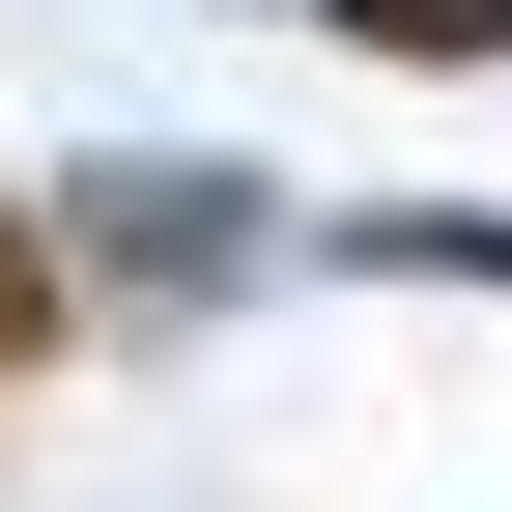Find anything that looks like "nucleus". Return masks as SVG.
<instances>
[{"instance_id":"1","label":"nucleus","mask_w":512,"mask_h":512,"mask_svg":"<svg viewBox=\"0 0 512 512\" xmlns=\"http://www.w3.org/2000/svg\"><path fill=\"white\" fill-rule=\"evenodd\" d=\"M370 29H399V57H484V29H512V0H370Z\"/></svg>"},{"instance_id":"2","label":"nucleus","mask_w":512,"mask_h":512,"mask_svg":"<svg viewBox=\"0 0 512 512\" xmlns=\"http://www.w3.org/2000/svg\"><path fill=\"white\" fill-rule=\"evenodd\" d=\"M0 342H29V228H0Z\"/></svg>"}]
</instances>
